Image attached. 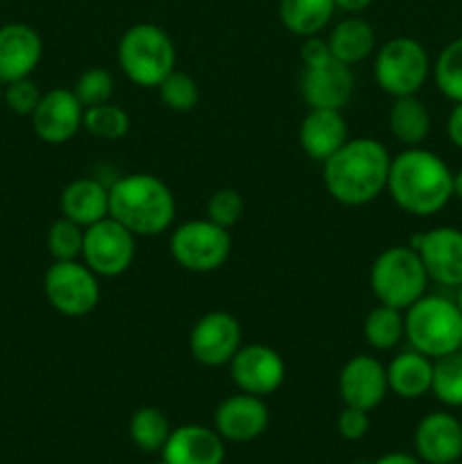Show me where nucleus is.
Returning <instances> with one entry per match:
<instances>
[{
    "instance_id": "1",
    "label": "nucleus",
    "mask_w": 462,
    "mask_h": 464,
    "mask_svg": "<svg viewBox=\"0 0 462 464\" xmlns=\"http://www.w3.org/2000/svg\"><path fill=\"white\" fill-rule=\"evenodd\" d=\"M392 157L374 139H349L333 157L322 163L324 188L344 207H365L388 190Z\"/></svg>"
},
{
    "instance_id": "2",
    "label": "nucleus",
    "mask_w": 462,
    "mask_h": 464,
    "mask_svg": "<svg viewBox=\"0 0 462 464\" xmlns=\"http://www.w3.org/2000/svg\"><path fill=\"white\" fill-rule=\"evenodd\" d=\"M388 193L410 216H435L453 198V172L430 150L406 148L392 159Z\"/></svg>"
},
{
    "instance_id": "3",
    "label": "nucleus",
    "mask_w": 462,
    "mask_h": 464,
    "mask_svg": "<svg viewBox=\"0 0 462 464\" xmlns=\"http://www.w3.org/2000/svg\"><path fill=\"white\" fill-rule=\"evenodd\" d=\"M109 216L136 238H152L172 227L177 202L168 184L149 172H131L109 186Z\"/></svg>"
},
{
    "instance_id": "4",
    "label": "nucleus",
    "mask_w": 462,
    "mask_h": 464,
    "mask_svg": "<svg viewBox=\"0 0 462 464\" xmlns=\"http://www.w3.org/2000/svg\"><path fill=\"white\" fill-rule=\"evenodd\" d=\"M118 63L136 86L157 89L177 68L175 41L154 23H136L120 36Z\"/></svg>"
},
{
    "instance_id": "5",
    "label": "nucleus",
    "mask_w": 462,
    "mask_h": 464,
    "mask_svg": "<svg viewBox=\"0 0 462 464\" xmlns=\"http://www.w3.org/2000/svg\"><path fill=\"white\" fill-rule=\"evenodd\" d=\"M406 340L415 352L442 358L462 344V313L456 302L439 295H424L403 311Z\"/></svg>"
},
{
    "instance_id": "6",
    "label": "nucleus",
    "mask_w": 462,
    "mask_h": 464,
    "mask_svg": "<svg viewBox=\"0 0 462 464\" xmlns=\"http://www.w3.org/2000/svg\"><path fill=\"white\" fill-rule=\"evenodd\" d=\"M428 272L417 249L410 245H394L383 249L371 263L370 285L379 304L406 311L428 288Z\"/></svg>"
},
{
    "instance_id": "7",
    "label": "nucleus",
    "mask_w": 462,
    "mask_h": 464,
    "mask_svg": "<svg viewBox=\"0 0 462 464\" xmlns=\"http://www.w3.org/2000/svg\"><path fill=\"white\" fill-rule=\"evenodd\" d=\"M430 75V59L424 45L410 36H397L376 53L374 80L392 98L417 95Z\"/></svg>"
},
{
    "instance_id": "8",
    "label": "nucleus",
    "mask_w": 462,
    "mask_h": 464,
    "mask_svg": "<svg viewBox=\"0 0 462 464\" xmlns=\"http://www.w3.org/2000/svg\"><path fill=\"white\" fill-rule=\"evenodd\" d=\"M170 254L184 270L208 275L231 256V234L208 218L181 222L170 234Z\"/></svg>"
},
{
    "instance_id": "9",
    "label": "nucleus",
    "mask_w": 462,
    "mask_h": 464,
    "mask_svg": "<svg viewBox=\"0 0 462 464\" xmlns=\"http://www.w3.org/2000/svg\"><path fill=\"white\" fill-rule=\"evenodd\" d=\"M43 293L59 315L84 317L100 304V281L84 261H54L43 276Z\"/></svg>"
},
{
    "instance_id": "10",
    "label": "nucleus",
    "mask_w": 462,
    "mask_h": 464,
    "mask_svg": "<svg viewBox=\"0 0 462 464\" xmlns=\"http://www.w3.org/2000/svg\"><path fill=\"white\" fill-rule=\"evenodd\" d=\"M136 256V236L111 216L84 229L82 261L98 276L113 279L125 275Z\"/></svg>"
},
{
    "instance_id": "11",
    "label": "nucleus",
    "mask_w": 462,
    "mask_h": 464,
    "mask_svg": "<svg viewBox=\"0 0 462 464\" xmlns=\"http://www.w3.org/2000/svg\"><path fill=\"white\" fill-rule=\"evenodd\" d=\"M190 353L204 367H225L243 347L240 322L226 311H211L190 329Z\"/></svg>"
},
{
    "instance_id": "12",
    "label": "nucleus",
    "mask_w": 462,
    "mask_h": 464,
    "mask_svg": "<svg viewBox=\"0 0 462 464\" xmlns=\"http://www.w3.org/2000/svg\"><path fill=\"white\" fill-rule=\"evenodd\" d=\"M229 372L240 392L254 397H270L285 381V362L281 353L261 343L240 347L231 358Z\"/></svg>"
},
{
    "instance_id": "13",
    "label": "nucleus",
    "mask_w": 462,
    "mask_h": 464,
    "mask_svg": "<svg viewBox=\"0 0 462 464\" xmlns=\"http://www.w3.org/2000/svg\"><path fill=\"white\" fill-rule=\"evenodd\" d=\"M410 247L417 249L428 279L439 285H462V231L456 227H438L415 236Z\"/></svg>"
},
{
    "instance_id": "14",
    "label": "nucleus",
    "mask_w": 462,
    "mask_h": 464,
    "mask_svg": "<svg viewBox=\"0 0 462 464\" xmlns=\"http://www.w3.org/2000/svg\"><path fill=\"white\" fill-rule=\"evenodd\" d=\"M32 130L43 143L63 145L82 130L84 107L68 89H50L32 111Z\"/></svg>"
},
{
    "instance_id": "15",
    "label": "nucleus",
    "mask_w": 462,
    "mask_h": 464,
    "mask_svg": "<svg viewBox=\"0 0 462 464\" xmlns=\"http://www.w3.org/2000/svg\"><path fill=\"white\" fill-rule=\"evenodd\" d=\"M356 77L351 66L329 59V62L303 66L302 95L311 109H335L342 111L353 98Z\"/></svg>"
},
{
    "instance_id": "16",
    "label": "nucleus",
    "mask_w": 462,
    "mask_h": 464,
    "mask_svg": "<svg viewBox=\"0 0 462 464\" xmlns=\"http://www.w3.org/2000/svg\"><path fill=\"white\" fill-rule=\"evenodd\" d=\"M338 390L344 406L371 412L383 403L385 394L390 390L385 365L376 361L374 356H367V353H358V356L349 358L344 362L342 372H340Z\"/></svg>"
},
{
    "instance_id": "17",
    "label": "nucleus",
    "mask_w": 462,
    "mask_h": 464,
    "mask_svg": "<svg viewBox=\"0 0 462 464\" xmlns=\"http://www.w3.org/2000/svg\"><path fill=\"white\" fill-rule=\"evenodd\" d=\"M267 424H270V411L263 397L247 392L231 394L216 411V430L225 442H252L265 433Z\"/></svg>"
},
{
    "instance_id": "18",
    "label": "nucleus",
    "mask_w": 462,
    "mask_h": 464,
    "mask_svg": "<svg viewBox=\"0 0 462 464\" xmlns=\"http://www.w3.org/2000/svg\"><path fill=\"white\" fill-rule=\"evenodd\" d=\"M43 57L41 34L27 23H7L0 27V82L30 77Z\"/></svg>"
},
{
    "instance_id": "19",
    "label": "nucleus",
    "mask_w": 462,
    "mask_h": 464,
    "mask_svg": "<svg viewBox=\"0 0 462 464\" xmlns=\"http://www.w3.org/2000/svg\"><path fill=\"white\" fill-rule=\"evenodd\" d=\"M417 458L426 464H451L462 458V421L451 412H430L415 429Z\"/></svg>"
},
{
    "instance_id": "20",
    "label": "nucleus",
    "mask_w": 462,
    "mask_h": 464,
    "mask_svg": "<svg viewBox=\"0 0 462 464\" xmlns=\"http://www.w3.org/2000/svg\"><path fill=\"white\" fill-rule=\"evenodd\" d=\"M161 458L168 464H222L225 440L216 429L202 424H184L170 430Z\"/></svg>"
},
{
    "instance_id": "21",
    "label": "nucleus",
    "mask_w": 462,
    "mask_h": 464,
    "mask_svg": "<svg viewBox=\"0 0 462 464\" xmlns=\"http://www.w3.org/2000/svg\"><path fill=\"white\" fill-rule=\"evenodd\" d=\"M347 140V122L335 109H311L299 125V145L317 163L333 157Z\"/></svg>"
},
{
    "instance_id": "22",
    "label": "nucleus",
    "mask_w": 462,
    "mask_h": 464,
    "mask_svg": "<svg viewBox=\"0 0 462 464\" xmlns=\"http://www.w3.org/2000/svg\"><path fill=\"white\" fill-rule=\"evenodd\" d=\"M59 208L63 218L86 229L109 218V186L93 177L72 179L59 195Z\"/></svg>"
},
{
    "instance_id": "23",
    "label": "nucleus",
    "mask_w": 462,
    "mask_h": 464,
    "mask_svg": "<svg viewBox=\"0 0 462 464\" xmlns=\"http://www.w3.org/2000/svg\"><path fill=\"white\" fill-rule=\"evenodd\" d=\"M388 388L401 399H419L430 392L433 385V358L419 352H403L392 358L388 367Z\"/></svg>"
},
{
    "instance_id": "24",
    "label": "nucleus",
    "mask_w": 462,
    "mask_h": 464,
    "mask_svg": "<svg viewBox=\"0 0 462 464\" xmlns=\"http://www.w3.org/2000/svg\"><path fill=\"white\" fill-rule=\"evenodd\" d=\"M329 48L333 59L353 66L365 62L376 50V32L370 21L361 18L358 14H349L338 23L329 34Z\"/></svg>"
},
{
    "instance_id": "25",
    "label": "nucleus",
    "mask_w": 462,
    "mask_h": 464,
    "mask_svg": "<svg viewBox=\"0 0 462 464\" xmlns=\"http://www.w3.org/2000/svg\"><path fill=\"white\" fill-rule=\"evenodd\" d=\"M390 131L406 148H419L430 134V113L417 95L394 98L388 116Z\"/></svg>"
},
{
    "instance_id": "26",
    "label": "nucleus",
    "mask_w": 462,
    "mask_h": 464,
    "mask_svg": "<svg viewBox=\"0 0 462 464\" xmlns=\"http://www.w3.org/2000/svg\"><path fill=\"white\" fill-rule=\"evenodd\" d=\"M335 0H279V21L294 36L322 34L335 14Z\"/></svg>"
},
{
    "instance_id": "27",
    "label": "nucleus",
    "mask_w": 462,
    "mask_h": 464,
    "mask_svg": "<svg viewBox=\"0 0 462 464\" xmlns=\"http://www.w3.org/2000/svg\"><path fill=\"white\" fill-rule=\"evenodd\" d=\"M367 344L376 352H390L406 338V324H403V311L379 304L371 308L362 326Z\"/></svg>"
},
{
    "instance_id": "28",
    "label": "nucleus",
    "mask_w": 462,
    "mask_h": 464,
    "mask_svg": "<svg viewBox=\"0 0 462 464\" xmlns=\"http://www.w3.org/2000/svg\"><path fill=\"white\" fill-rule=\"evenodd\" d=\"M170 421L159 408L143 406L131 415L130 438L136 449L145 453H157L166 447L170 438Z\"/></svg>"
},
{
    "instance_id": "29",
    "label": "nucleus",
    "mask_w": 462,
    "mask_h": 464,
    "mask_svg": "<svg viewBox=\"0 0 462 464\" xmlns=\"http://www.w3.org/2000/svg\"><path fill=\"white\" fill-rule=\"evenodd\" d=\"M82 127L98 140H120L130 131V113L122 107L111 102L95 104V107L84 109V121Z\"/></svg>"
},
{
    "instance_id": "30",
    "label": "nucleus",
    "mask_w": 462,
    "mask_h": 464,
    "mask_svg": "<svg viewBox=\"0 0 462 464\" xmlns=\"http://www.w3.org/2000/svg\"><path fill=\"white\" fill-rule=\"evenodd\" d=\"M430 392L448 408L462 406V353L453 352L448 356L433 361V385Z\"/></svg>"
},
{
    "instance_id": "31",
    "label": "nucleus",
    "mask_w": 462,
    "mask_h": 464,
    "mask_svg": "<svg viewBox=\"0 0 462 464\" xmlns=\"http://www.w3.org/2000/svg\"><path fill=\"white\" fill-rule=\"evenodd\" d=\"M433 77L444 98L462 102V36L444 45L433 66Z\"/></svg>"
},
{
    "instance_id": "32",
    "label": "nucleus",
    "mask_w": 462,
    "mask_h": 464,
    "mask_svg": "<svg viewBox=\"0 0 462 464\" xmlns=\"http://www.w3.org/2000/svg\"><path fill=\"white\" fill-rule=\"evenodd\" d=\"M159 95H161V102L166 104L170 111L186 113L193 111L195 104L199 100V86L195 82V77H190L184 71H172L161 84L157 86Z\"/></svg>"
},
{
    "instance_id": "33",
    "label": "nucleus",
    "mask_w": 462,
    "mask_h": 464,
    "mask_svg": "<svg viewBox=\"0 0 462 464\" xmlns=\"http://www.w3.org/2000/svg\"><path fill=\"white\" fill-rule=\"evenodd\" d=\"M82 245H84V227L68 218H59L48 229V252L54 261H77L82 258Z\"/></svg>"
},
{
    "instance_id": "34",
    "label": "nucleus",
    "mask_w": 462,
    "mask_h": 464,
    "mask_svg": "<svg viewBox=\"0 0 462 464\" xmlns=\"http://www.w3.org/2000/svg\"><path fill=\"white\" fill-rule=\"evenodd\" d=\"M113 75L104 68H89V71L82 72L77 77V84L72 89V93L77 95V100L82 102V107L89 109L95 107V104H104L111 102L113 95Z\"/></svg>"
},
{
    "instance_id": "35",
    "label": "nucleus",
    "mask_w": 462,
    "mask_h": 464,
    "mask_svg": "<svg viewBox=\"0 0 462 464\" xmlns=\"http://www.w3.org/2000/svg\"><path fill=\"white\" fill-rule=\"evenodd\" d=\"M245 213V199L238 190L220 188L208 198L207 202V218L216 225L231 229L240 222Z\"/></svg>"
},
{
    "instance_id": "36",
    "label": "nucleus",
    "mask_w": 462,
    "mask_h": 464,
    "mask_svg": "<svg viewBox=\"0 0 462 464\" xmlns=\"http://www.w3.org/2000/svg\"><path fill=\"white\" fill-rule=\"evenodd\" d=\"M41 95L43 93H41L39 86L30 77L3 84V102L18 116H32L36 104L41 102Z\"/></svg>"
},
{
    "instance_id": "37",
    "label": "nucleus",
    "mask_w": 462,
    "mask_h": 464,
    "mask_svg": "<svg viewBox=\"0 0 462 464\" xmlns=\"http://www.w3.org/2000/svg\"><path fill=\"white\" fill-rule=\"evenodd\" d=\"M367 430H370V412L344 406V411L338 417V433L349 442H356V440L365 438Z\"/></svg>"
},
{
    "instance_id": "38",
    "label": "nucleus",
    "mask_w": 462,
    "mask_h": 464,
    "mask_svg": "<svg viewBox=\"0 0 462 464\" xmlns=\"http://www.w3.org/2000/svg\"><path fill=\"white\" fill-rule=\"evenodd\" d=\"M329 59H333V54H331V48H329V41L322 39L320 34L306 36V39H303L302 44L303 66H315V63L329 62Z\"/></svg>"
},
{
    "instance_id": "39",
    "label": "nucleus",
    "mask_w": 462,
    "mask_h": 464,
    "mask_svg": "<svg viewBox=\"0 0 462 464\" xmlns=\"http://www.w3.org/2000/svg\"><path fill=\"white\" fill-rule=\"evenodd\" d=\"M447 134L456 148L462 150V102H456L447 121Z\"/></svg>"
},
{
    "instance_id": "40",
    "label": "nucleus",
    "mask_w": 462,
    "mask_h": 464,
    "mask_svg": "<svg viewBox=\"0 0 462 464\" xmlns=\"http://www.w3.org/2000/svg\"><path fill=\"white\" fill-rule=\"evenodd\" d=\"M371 464H421V460L419 458L410 456V453L394 451V453H385V456H380L379 460Z\"/></svg>"
},
{
    "instance_id": "41",
    "label": "nucleus",
    "mask_w": 462,
    "mask_h": 464,
    "mask_svg": "<svg viewBox=\"0 0 462 464\" xmlns=\"http://www.w3.org/2000/svg\"><path fill=\"white\" fill-rule=\"evenodd\" d=\"M374 0H335V7L342 9L347 14H361L365 12Z\"/></svg>"
},
{
    "instance_id": "42",
    "label": "nucleus",
    "mask_w": 462,
    "mask_h": 464,
    "mask_svg": "<svg viewBox=\"0 0 462 464\" xmlns=\"http://www.w3.org/2000/svg\"><path fill=\"white\" fill-rule=\"evenodd\" d=\"M453 195L462 199V168L453 175Z\"/></svg>"
},
{
    "instance_id": "43",
    "label": "nucleus",
    "mask_w": 462,
    "mask_h": 464,
    "mask_svg": "<svg viewBox=\"0 0 462 464\" xmlns=\"http://www.w3.org/2000/svg\"><path fill=\"white\" fill-rule=\"evenodd\" d=\"M456 304H457V308H460V313H462V285H457V297H456Z\"/></svg>"
},
{
    "instance_id": "44",
    "label": "nucleus",
    "mask_w": 462,
    "mask_h": 464,
    "mask_svg": "<svg viewBox=\"0 0 462 464\" xmlns=\"http://www.w3.org/2000/svg\"><path fill=\"white\" fill-rule=\"evenodd\" d=\"M0 102H3V82H0Z\"/></svg>"
},
{
    "instance_id": "45",
    "label": "nucleus",
    "mask_w": 462,
    "mask_h": 464,
    "mask_svg": "<svg viewBox=\"0 0 462 464\" xmlns=\"http://www.w3.org/2000/svg\"><path fill=\"white\" fill-rule=\"evenodd\" d=\"M154 464H168L166 460H163V458H161V460H157V462H154Z\"/></svg>"
},
{
    "instance_id": "46",
    "label": "nucleus",
    "mask_w": 462,
    "mask_h": 464,
    "mask_svg": "<svg viewBox=\"0 0 462 464\" xmlns=\"http://www.w3.org/2000/svg\"><path fill=\"white\" fill-rule=\"evenodd\" d=\"M451 464H462V462H460V460H457V462H451Z\"/></svg>"
},
{
    "instance_id": "47",
    "label": "nucleus",
    "mask_w": 462,
    "mask_h": 464,
    "mask_svg": "<svg viewBox=\"0 0 462 464\" xmlns=\"http://www.w3.org/2000/svg\"><path fill=\"white\" fill-rule=\"evenodd\" d=\"M457 352H460V353H462V344H460V349H457Z\"/></svg>"
}]
</instances>
